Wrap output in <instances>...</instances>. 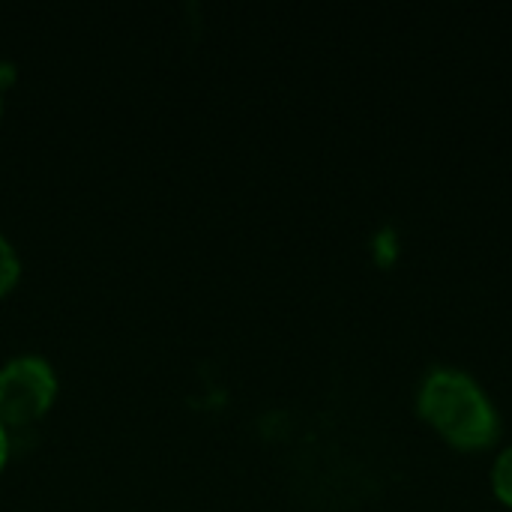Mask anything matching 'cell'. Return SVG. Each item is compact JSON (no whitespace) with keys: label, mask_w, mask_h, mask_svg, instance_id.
<instances>
[{"label":"cell","mask_w":512,"mask_h":512,"mask_svg":"<svg viewBox=\"0 0 512 512\" xmlns=\"http://www.w3.org/2000/svg\"><path fill=\"white\" fill-rule=\"evenodd\" d=\"M420 414L459 447H486L498 438L501 417L474 375L456 366H432L417 390Z\"/></svg>","instance_id":"1"},{"label":"cell","mask_w":512,"mask_h":512,"mask_svg":"<svg viewBox=\"0 0 512 512\" xmlns=\"http://www.w3.org/2000/svg\"><path fill=\"white\" fill-rule=\"evenodd\" d=\"M57 393V378L48 360L36 354L12 357L0 366V423L27 426L48 411Z\"/></svg>","instance_id":"2"},{"label":"cell","mask_w":512,"mask_h":512,"mask_svg":"<svg viewBox=\"0 0 512 512\" xmlns=\"http://www.w3.org/2000/svg\"><path fill=\"white\" fill-rule=\"evenodd\" d=\"M492 486L498 492L501 501L512 504V444L495 459V468H492Z\"/></svg>","instance_id":"3"},{"label":"cell","mask_w":512,"mask_h":512,"mask_svg":"<svg viewBox=\"0 0 512 512\" xmlns=\"http://www.w3.org/2000/svg\"><path fill=\"white\" fill-rule=\"evenodd\" d=\"M21 273V261L12 249V243L0 234V294H6Z\"/></svg>","instance_id":"4"},{"label":"cell","mask_w":512,"mask_h":512,"mask_svg":"<svg viewBox=\"0 0 512 512\" xmlns=\"http://www.w3.org/2000/svg\"><path fill=\"white\" fill-rule=\"evenodd\" d=\"M6 450H9V441H6V432H3V423H0V468L6 462Z\"/></svg>","instance_id":"5"}]
</instances>
